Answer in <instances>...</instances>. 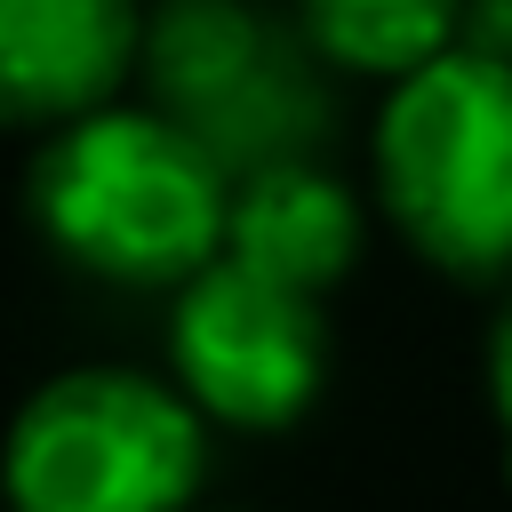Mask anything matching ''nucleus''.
I'll return each instance as SVG.
<instances>
[{
  "label": "nucleus",
  "instance_id": "obj_7",
  "mask_svg": "<svg viewBox=\"0 0 512 512\" xmlns=\"http://www.w3.org/2000/svg\"><path fill=\"white\" fill-rule=\"evenodd\" d=\"M296 16L328 64L368 80H400L464 32V0H296Z\"/></svg>",
  "mask_w": 512,
  "mask_h": 512
},
{
  "label": "nucleus",
  "instance_id": "obj_1",
  "mask_svg": "<svg viewBox=\"0 0 512 512\" xmlns=\"http://www.w3.org/2000/svg\"><path fill=\"white\" fill-rule=\"evenodd\" d=\"M224 152L176 112H80L32 160L40 240L120 288H176L224 256Z\"/></svg>",
  "mask_w": 512,
  "mask_h": 512
},
{
  "label": "nucleus",
  "instance_id": "obj_4",
  "mask_svg": "<svg viewBox=\"0 0 512 512\" xmlns=\"http://www.w3.org/2000/svg\"><path fill=\"white\" fill-rule=\"evenodd\" d=\"M168 368L200 416L280 432L328 376V328L312 312V288H288L240 256H208L192 280H176Z\"/></svg>",
  "mask_w": 512,
  "mask_h": 512
},
{
  "label": "nucleus",
  "instance_id": "obj_8",
  "mask_svg": "<svg viewBox=\"0 0 512 512\" xmlns=\"http://www.w3.org/2000/svg\"><path fill=\"white\" fill-rule=\"evenodd\" d=\"M488 408H496L504 472H512V304H504V312H496V328H488Z\"/></svg>",
  "mask_w": 512,
  "mask_h": 512
},
{
  "label": "nucleus",
  "instance_id": "obj_9",
  "mask_svg": "<svg viewBox=\"0 0 512 512\" xmlns=\"http://www.w3.org/2000/svg\"><path fill=\"white\" fill-rule=\"evenodd\" d=\"M464 48H488V56H512V0H464Z\"/></svg>",
  "mask_w": 512,
  "mask_h": 512
},
{
  "label": "nucleus",
  "instance_id": "obj_3",
  "mask_svg": "<svg viewBox=\"0 0 512 512\" xmlns=\"http://www.w3.org/2000/svg\"><path fill=\"white\" fill-rule=\"evenodd\" d=\"M200 480V408L136 368H64L8 424L24 512H152Z\"/></svg>",
  "mask_w": 512,
  "mask_h": 512
},
{
  "label": "nucleus",
  "instance_id": "obj_6",
  "mask_svg": "<svg viewBox=\"0 0 512 512\" xmlns=\"http://www.w3.org/2000/svg\"><path fill=\"white\" fill-rule=\"evenodd\" d=\"M224 256L288 280V288H336L360 256V200L312 168V160H256L232 184L224 208Z\"/></svg>",
  "mask_w": 512,
  "mask_h": 512
},
{
  "label": "nucleus",
  "instance_id": "obj_2",
  "mask_svg": "<svg viewBox=\"0 0 512 512\" xmlns=\"http://www.w3.org/2000/svg\"><path fill=\"white\" fill-rule=\"evenodd\" d=\"M392 232L448 280H512V56L440 48L400 72L376 120Z\"/></svg>",
  "mask_w": 512,
  "mask_h": 512
},
{
  "label": "nucleus",
  "instance_id": "obj_5",
  "mask_svg": "<svg viewBox=\"0 0 512 512\" xmlns=\"http://www.w3.org/2000/svg\"><path fill=\"white\" fill-rule=\"evenodd\" d=\"M136 48V0H0V128H64L104 112Z\"/></svg>",
  "mask_w": 512,
  "mask_h": 512
}]
</instances>
